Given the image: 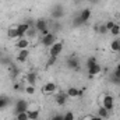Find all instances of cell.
I'll list each match as a JSON object with an SVG mask.
<instances>
[{"label": "cell", "instance_id": "1", "mask_svg": "<svg viewBox=\"0 0 120 120\" xmlns=\"http://www.w3.org/2000/svg\"><path fill=\"white\" fill-rule=\"evenodd\" d=\"M50 17H52L55 21H59L60 18H63V17H64V7H63L61 4L53 6V8H52V11H50Z\"/></svg>", "mask_w": 120, "mask_h": 120}, {"label": "cell", "instance_id": "2", "mask_svg": "<svg viewBox=\"0 0 120 120\" xmlns=\"http://www.w3.org/2000/svg\"><path fill=\"white\" fill-rule=\"evenodd\" d=\"M41 39V45L42 46H45V48H50L55 42H56V39H57V36H56V34H53V32H49L46 36H43V38H39Z\"/></svg>", "mask_w": 120, "mask_h": 120}, {"label": "cell", "instance_id": "3", "mask_svg": "<svg viewBox=\"0 0 120 120\" xmlns=\"http://www.w3.org/2000/svg\"><path fill=\"white\" fill-rule=\"evenodd\" d=\"M30 109V103L25 101V99H18L15 102V106H14V113L18 115V113H22V112H27Z\"/></svg>", "mask_w": 120, "mask_h": 120}, {"label": "cell", "instance_id": "4", "mask_svg": "<svg viewBox=\"0 0 120 120\" xmlns=\"http://www.w3.org/2000/svg\"><path fill=\"white\" fill-rule=\"evenodd\" d=\"M61 50H63V43H61V42H55V43L49 48V56L57 57V56H60Z\"/></svg>", "mask_w": 120, "mask_h": 120}, {"label": "cell", "instance_id": "5", "mask_svg": "<svg viewBox=\"0 0 120 120\" xmlns=\"http://www.w3.org/2000/svg\"><path fill=\"white\" fill-rule=\"evenodd\" d=\"M102 106L105 109H108L109 112L113 110V108H115V99H113V96L112 95H105L102 98Z\"/></svg>", "mask_w": 120, "mask_h": 120}, {"label": "cell", "instance_id": "6", "mask_svg": "<svg viewBox=\"0 0 120 120\" xmlns=\"http://www.w3.org/2000/svg\"><path fill=\"white\" fill-rule=\"evenodd\" d=\"M66 66H67V68L74 70V71H78L80 70V61H78V59H75V57H68V59L66 60Z\"/></svg>", "mask_w": 120, "mask_h": 120}, {"label": "cell", "instance_id": "7", "mask_svg": "<svg viewBox=\"0 0 120 120\" xmlns=\"http://www.w3.org/2000/svg\"><path fill=\"white\" fill-rule=\"evenodd\" d=\"M25 81H27V84L28 85H36V82H38V74L35 73V71H30V73H27V75H25Z\"/></svg>", "mask_w": 120, "mask_h": 120}, {"label": "cell", "instance_id": "8", "mask_svg": "<svg viewBox=\"0 0 120 120\" xmlns=\"http://www.w3.org/2000/svg\"><path fill=\"white\" fill-rule=\"evenodd\" d=\"M35 28H36L38 32H41V31L49 28V22H48V20H45V18H39V20H36V21H35Z\"/></svg>", "mask_w": 120, "mask_h": 120}, {"label": "cell", "instance_id": "9", "mask_svg": "<svg viewBox=\"0 0 120 120\" xmlns=\"http://www.w3.org/2000/svg\"><path fill=\"white\" fill-rule=\"evenodd\" d=\"M28 46H30V39L28 38H18V41L15 42V48L18 49V50H21V49H28Z\"/></svg>", "mask_w": 120, "mask_h": 120}, {"label": "cell", "instance_id": "10", "mask_svg": "<svg viewBox=\"0 0 120 120\" xmlns=\"http://www.w3.org/2000/svg\"><path fill=\"white\" fill-rule=\"evenodd\" d=\"M66 94L68 95V98H77V96H82L84 91L78 90V88H75V87H70L68 90L66 91Z\"/></svg>", "mask_w": 120, "mask_h": 120}, {"label": "cell", "instance_id": "11", "mask_svg": "<svg viewBox=\"0 0 120 120\" xmlns=\"http://www.w3.org/2000/svg\"><path fill=\"white\" fill-rule=\"evenodd\" d=\"M80 18H81V21H82V24H85V22H88V20L91 18V8H82L81 11H80Z\"/></svg>", "mask_w": 120, "mask_h": 120}, {"label": "cell", "instance_id": "12", "mask_svg": "<svg viewBox=\"0 0 120 120\" xmlns=\"http://www.w3.org/2000/svg\"><path fill=\"white\" fill-rule=\"evenodd\" d=\"M17 28H18V38H24L25 34H27V31L30 30L31 27L27 24V22H21V24L17 25Z\"/></svg>", "mask_w": 120, "mask_h": 120}, {"label": "cell", "instance_id": "13", "mask_svg": "<svg viewBox=\"0 0 120 120\" xmlns=\"http://www.w3.org/2000/svg\"><path fill=\"white\" fill-rule=\"evenodd\" d=\"M42 91H43L45 94H53V92L57 91V85H56L55 82H46V84L43 85Z\"/></svg>", "mask_w": 120, "mask_h": 120}, {"label": "cell", "instance_id": "14", "mask_svg": "<svg viewBox=\"0 0 120 120\" xmlns=\"http://www.w3.org/2000/svg\"><path fill=\"white\" fill-rule=\"evenodd\" d=\"M28 56H30V50L28 49H21L20 52H18V55H17V61H20V63H24L25 60L28 59Z\"/></svg>", "mask_w": 120, "mask_h": 120}, {"label": "cell", "instance_id": "15", "mask_svg": "<svg viewBox=\"0 0 120 120\" xmlns=\"http://www.w3.org/2000/svg\"><path fill=\"white\" fill-rule=\"evenodd\" d=\"M67 98H68V95L66 92H60V94L56 95V103L60 105V106H64L67 103Z\"/></svg>", "mask_w": 120, "mask_h": 120}, {"label": "cell", "instance_id": "16", "mask_svg": "<svg viewBox=\"0 0 120 120\" xmlns=\"http://www.w3.org/2000/svg\"><path fill=\"white\" fill-rule=\"evenodd\" d=\"M101 71H102V67H101V64H99V63H95L94 66H91L90 68H88V74H90L91 77L98 75Z\"/></svg>", "mask_w": 120, "mask_h": 120}, {"label": "cell", "instance_id": "17", "mask_svg": "<svg viewBox=\"0 0 120 120\" xmlns=\"http://www.w3.org/2000/svg\"><path fill=\"white\" fill-rule=\"evenodd\" d=\"M7 36L10 38V39H14V38H18V28H17V25H10L8 27V30H7Z\"/></svg>", "mask_w": 120, "mask_h": 120}, {"label": "cell", "instance_id": "18", "mask_svg": "<svg viewBox=\"0 0 120 120\" xmlns=\"http://www.w3.org/2000/svg\"><path fill=\"white\" fill-rule=\"evenodd\" d=\"M28 119L30 120H38L39 119V109H28Z\"/></svg>", "mask_w": 120, "mask_h": 120}, {"label": "cell", "instance_id": "19", "mask_svg": "<svg viewBox=\"0 0 120 120\" xmlns=\"http://www.w3.org/2000/svg\"><path fill=\"white\" fill-rule=\"evenodd\" d=\"M8 105H10V98L6 96V95H0V110L6 109Z\"/></svg>", "mask_w": 120, "mask_h": 120}, {"label": "cell", "instance_id": "20", "mask_svg": "<svg viewBox=\"0 0 120 120\" xmlns=\"http://www.w3.org/2000/svg\"><path fill=\"white\" fill-rule=\"evenodd\" d=\"M38 31H36V28L35 27H31L30 30L27 31V34H25V38H28V39H35L36 36H38Z\"/></svg>", "mask_w": 120, "mask_h": 120}, {"label": "cell", "instance_id": "21", "mask_svg": "<svg viewBox=\"0 0 120 120\" xmlns=\"http://www.w3.org/2000/svg\"><path fill=\"white\" fill-rule=\"evenodd\" d=\"M98 116L102 117V119H108V117H109V110L105 109L103 106H101V108L98 109Z\"/></svg>", "mask_w": 120, "mask_h": 120}, {"label": "cell", "instance_id": "22", "mask_svg": "<svg viewBox=\"0 0 120 120\" xmlns=\"http://www.w3.org/2000/svg\"><path fill=\"white\" fill-rule=\"evenodd\" d=\"M50 28V32H53V34H57L59 31H61L63 28H61V24H60L59 21H55L53 22V25L52 27H49Z\"/></svg>", "mask_w": 120, "mask_h": 120}, {"label": "cell", "instance_id": "23", "mask_svg": "<svg viewBox=\"0 0 120 120\" xmlns=\"http://www.w3.org/2000/svg\"><path fill=\"white\" fill-rule=\"evenodd\" d=\"M81 25H82V21H81L80 15H74V18H73V22H71V27H74V28H78V27H81Z\"/></svg>", "mask_w": 120, "mask_h": 120}, {"label": "cell", "instance_id": "24", "mask_svg": "<svg viewBox=\"0 0 120 120\" xmlns=\"http://www.w3.org/2000/svg\"><path fill=\"white\" fill-rule=\"evenodd\" d=\"M110 49H112V52H120V41L119 39H115L110 43Z\"/></svg>", "mask_w": 120, "mask_h": 120}, {"label": "cell", "instance_id": "25", "mask_svg": "<svg viewBox=\"0 0 120 120\" xmlns=\"http://www.w3.org/2000/svg\"><path fill=\"white\" fill-rule=\"evenodd\" d=\"M95 63H98V61H96V57L91 56V57H88V59H87V61H85V66H87V68H90L91 66H94Z\"/></svg>", "mask_w": 120, "mask_h": 120}, {"label": "cell", "instance_id": "26", "mask_svg": "<svg viewBox=\"0 0 120 120\" xmlns=\"http://www.w3.org/2000/svg\"><path fill=\"white\" fill-rule=\"evenodd\" d=\"M95 30H96V32H99V34H102V35H103V34H108V32H109V31L106 30L105 24H102V25H96V27H95Z\"/></svg>", "mask_w": 120, "mask_h": 120}, {"label": "cell", "instance_id": "27", "mask_svg": "<svg viewBox=\"0 0 120 120\" xmlns=\"http://www.w3.org/2000/svg\"><path fill=\"white\" fill-rule=\"evenodd\" d=\"M15 120H30L28 119V113L27 112H22V113L15 115Z\"/></svg>", "mask_w": 120, "mask_h": 120}, {"label": "cell", "instance_id": "28", "mask_svg": "<svg viewBox=\"0 0 120 120\" xmlns=\"http://www.w3.org/2000/svg\"><path fill=\"white\" fill-rule=\"evenodd\" d=\"M109 32H110V34H112L113 36H117V35L120 34V25H117V24H115V27H113L112 30L109 31Z\"/></svg>", "mask_w": 120, "mask_h": 120}, {"label": "cell", "instance_id": "29", "mask_svg": "<svg viewBox=\"0 0 120 120\" xmlns=\"http://www.w3.org/2000/svg\"><path fill=\"white\" fill-rule=\"evenodd\" d=\"M13 61L10 60V57H4V56H1L0 57V64H3V66H10Z\"/></svg>", "mask_w": 120, "mask_h": 120}, {"label": "cell", "instance_id": "30", "mask_svg": "<svg viewBox=\"0 0 120 120\" xmlns=\"http://www.w3.org/2000/svg\"><path fill=\"white\" fill-rule=\"evenodd\" d=\"M25 92H27L28 95H34V94H35V87H34V85H27V87H25Z\"/></svg>", "mask_w": 120, "mask_h": 120}, {"label": "cell", "instance_id": "31", "mask_svg": "<svg viewBox=\"0 0 120 120\" xmlns=\"http://www.w3.org/2000/svg\"><path fill=\"white\" fill-rule=\"evenodd\" d=\"M56 60H57V57H49V60H48V63H46V67H52L55 63H56Z\"/></svg>", "mask_w": 120, "mask_h": 120}, {"label": "cell", "instance_id": "32", "mask_svg": "<svg viewBox=\"0 0 120 120\" xmlns=\"http://www.w3.org/2000/svg\"><path fill=\"white\" fill-rule=\"evenodd\" d=\"M63 116H64V120H74V113L73 112H67Z\"/></svg>", "mask_w": 120, "mask_h": 120}, {"label": "cell", "instance_id": "33", "mask_svg": "<svg viewBox=\"0 0 120 120\" xmlns=\"http://www.w3.org/2000/svg\"><path fill=\"white\" fill-rule=\"evenodd\" d=\"M50 120H64V116L63 115H60V113H56V115H53Z\"/></svg>", "mask_w": 120, "mask_h": 120}, {"label": "cell", "instance_id": "34", "mask_svg": "<svg viewBox=\"0 0 120 120\" xmlns=\"http://www.w3.org/2000/svg\"><path fill=\"white\" fill-rule=\"evenodd\" d=\"M105 27H106V30L108 31H110L113 27H115V22H113V21H108V22L105 24Z\"/></svg>", "mask_w": 120, "mask_h": 120}, {"label": "cell", "instance_id": "35", "mask_svg": "<svg viewBox=\"0 0 120 120\" xmlns=\"http://www.w3.org/2000/svg\"><path fill=\"white\" fill-rule=\"evenodd\" d=\"M110 80H112V82L113 84H116V85H120V78H116V77H110Z\"/></svg>", "mask_w": 120, "mask_h": 120}, {"label": "cell", "instance_id": "36", "mask_svg": "<svg viewBox=\"0 0 120 120\" xmlns=\"http://www.w3.org/2000/svg\"><path fill=\"white\" fill-rule=\"evenodd\" d=\"M90 120H103V119L99 117V116H92V117H90Z\"/></svg>", "mask_w": 120, "mask_h": 120}, {"label": "cell", "instance_id": "37", "mask_svg": "<svg viewBox=\"0 0 120 120\" xmlns=\"http://www.w3.org/2000/svg\"><path fill=\"white\" fill-rule=\"evenodd\" d=\"M115 70H117V71H120V63L117 64V66H116V68H115Z\"/></svg>", "mask_w": 120, "mask_h": 120}, {"label": "cell", "instance_id": "38", "mask_svg": "<svg viewBox=\"0 0 120 120\" xmlns=\"http://www.w3.org/2000/svg\"><path fill=\"white\" fill-rule=\"evenodd\" d=\"M1 56H3V53H1V52H0V57H1Z\"/></svg>", "mask_w": 120, "mask_h": 120}, {"label": "cell", "instance_id": "39", "mask_svg": "<svg viewBox=\"0 0 120 120\" xmlns=\"http://www.w3.org/2000/svg\"><path fill=\"white\" fill-rule=\"evenodd\" d=\"M38 120H41V119H38Z\"/></svg>", "mask_w": 120, "mask_h": 120}]
</instances>
